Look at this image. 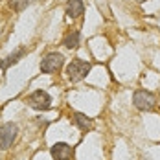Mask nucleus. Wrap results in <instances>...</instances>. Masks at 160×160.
<instances>
[{
  "label": "nucleus",
  "mask_w": 160,
  "mask_h": 160,
  "mask_svg": "<svg viewBox=\"0 0 160 160\" xmlns=\"http://www.w3.org/2000/svg\"><path fill=\"white\" fill-rule=\"evenodd\" d=\"M90 63L88 61H83V59H72V63L68 64L66 68V78L72 83H79L87 78V74L90 72Z\"/></svg>",
  "instance_id": "nucleus-1"
},
{
  "label": "nucleus",
  "mask_w": 160,
  "mask_h": 160,
  "mask_svg": "<svg viewBox=\"0 0 160 160\" xmlns=\"http://www.w3.org/2000/svg\"><path fill=\"white\" fill-rule=\"evenodd\" d=\"M132 103H134V107L138 111L149 112L153 111L155 105H157V96L153 92H149V90H136L132 94Z\"/></svg>",
  "instance_id": "nucleus-2"
},
{
  "label": "nucleus",
  "mask_w": 160,
  "mask_h": 160,
  "mask_svg": "<svg viewBox=\"0 0 160 160\" xmlns=\"http://www.w3.org/2000/svg\"><path fill=\"white\" fill-rule=\"evenodd\" d=\"M63 64H64L63 53H59V52H52V53H48V55L41 61V72H42V74H53V72H59V70L63 68Z\"/></svg>",
  "instance_id": "nucleus-3"
},
{
  "label": "nucleus",
  "mask_w": 160,
  "mask_h": 160,
  "mask_svg": "<svg viewBox=\"0 0 160 160\" xmlns=\"http://www.w3.org/2000/svg\"><path fill=\"white\" fill-rule=\"evenodd\" d=\"M28 105L35 111H48L52 105V96L46 90H35L28 96Z\"/></svg>",
  "instance_id": "nucleus-4"
},
{
  "label": "nucleus",
  "mask_w": 160,
  "mask_h": 160,
  "mask_svg": "<svg viewBox=\"0 0 160 160\" xmlns=\"http://www.w3.org/2000/svg\"><path fill=\"white\" fill-rule=\"evenodd\" d=\"M17 132H18V127L17 123H4L0 127V149H8L9 145L13 144V140L17 138Z\"/></svg>",
  "instance_id": "nucleus-5"
},
{
  "label": "nucleus",
  "mask_w": 160,
  "mask_h": 160,
  "mask_svg": "<svg viewBox=\"0 0 160 160\" xmlns=\"http://www.w3.org/2000/svg\"><path fill=\"white\" fill-rule=\"evenodd\" d=\"M50 153H52L53 160H70L74 151H72V147H70L68 144H64V142H57V144L52 145Z\"/></svg>",
  "instance_id": "nucleus-6"
},
{
  "label": "nucleus",
  "mask_w": 160,
  "mask_h": 160,
  "mask_svg": "<svg viewBox=\"0 0 160 160\" xmlns=\"http://www.w3.org/2000/svg\"><path fill=\"white\" fill-rule=\"evenodd\" d=\"M72 122H74V125L79 127L81 131H90V129L94 127L92 120H90L87 114H83V112H74V114H72Z\"/></svg>",
  "instance_id": "nucleus-7"
},
{
  "label": "nucleus",
  "mask_w": 160,
  "mask_h": 160,
  "mask_svg": "<svg viewBox=\"0 0 160 160\" xmlns=\"http://www.w3.org/2000/svg\"><path fill=\"white\" fill-rule=\"evenodd\" d=\"M83 11H85L83 0H68V4H66V15L70 17V18H79L83 15Z\"/></svg>",
  "instance_id": "nucleus-8"
},
{
  "label": "nucleus",
  "mask_w": 160,
  "mask_h": 160,
  "mask_svg": "<svg viewBox=\"0 0 160 160\" xmlns=\"http://www.w3.org/2000/svg\"><path fill=\"white\" fill-rule=\"evenodd\" d=\"M24 53H26V50H24V48H18L17 52H13L11 55H8L4 61H0V68H2V70H8V68H9L11 64H15L17 61L24 55Z\"/></svg>",
  "instance_id": "nucleus-9"
},
{
  "label": "nucleus",
  "mask_w": 160,
  "mask_h": 160,
  "mask_svg": "<svg viewBox=\"0 0 160 160\" xmlns=\"http://www.w3.org/2000/svg\"><path fill=\"white\" fill-rule=\"evenodd\" d=\"M79 39H81V33L78 30H72L70 33H66V37L63 39V44L66 48H78L79 46Z\"/></svg>",
  "instance_id": "nucleus-10"
},
{
  "label": "nucleus",
  "mask_w": 160,
  "mask_h": 160,
  "mask_svg": "<svg viewBox=\"0 0 160 160\" xmlns=\"http://www.w3.org/2000/svg\"><path fill=\"white\" fill-rule=\"evenodd\" d=\"M30 4H32V0H9V6H11L15 11H22V9H26Z\"/></svg>",
  "instance_id": "nucleus-11"
},
{
  "label": "nucleus",
  "mask_w": 160,
  "mask_h": 160,
  "mask_svg": "<svg viewBox=\"0 0 160 160\" xmlns=\"http://www.w3.org/2000/svg\"><path fill=\"white\" fill-rule=\"evenodd\" d=\"M136 2H140V4H142V2H147V0H136Z\"/></svg>",
  "instance_id": "nucleus-12"
}]
</instances>
